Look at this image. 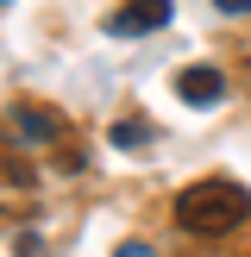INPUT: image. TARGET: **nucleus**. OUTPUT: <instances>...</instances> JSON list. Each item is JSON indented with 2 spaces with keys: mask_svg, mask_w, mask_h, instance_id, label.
<instances>
[{
  "mask_svg": "<svg viewBox=\"0 0 251 257\" xmlns=\"http://www.w3.org/2000/svg\"><path fill=\"white\" fill-rule=\"evenodd\" d=\"M13 138H19V145H50V138H57V113H44V107H13Z\"/></svg>",
  "mask_w": 251,
  "mask_h": 257,
  "instance_id": "20e7f679",
  "label": "nucleus"
},
{
  "mask_svg": "<svg viewBox=\"0 0 251 257\" xmlns=\"http://www.w3.org/2000/svg\"><path fill=\"white\" fill-rule=\"evenodd\" d=\"M113 145H119V151H145L151 145V125L145 119H119V125H113Z\"/></svg>",
  "mask_w": 251,
  "mask_h": 257,
  "instance_id": "39448f33",
  "label": "nucleus"
},
{
  "mask_svg": "<svg viewBox=\"0 0 251 257\" xmlns=\"http://www.w3.org/2000/svg\"><path fill=\"white\" fill-rule=\"evenodd\" d=\"M163 19H170V0H138V7H126L107 32H113V38H145V32H157Z\"/></svg>",
  "mask_w": 251,
  "mask_h": 257,
  "instance_id": "7ed1b4c3",
  "label": "nucleus"
},
{
  "mask_svg": "<svg viewBox=\"0 0 251 257\" xmlns=\"http://www.w3.org/2000/svg\"><path fill=\"white\" fill-rule=\"evenodd\" d=\"M176 94H182L188 107H220V100H226V75L207 69V63H195V69L176 75Z\"/></svg>",
  "mask_w": 251,
  "mask_h": 257,
  "instance_id": "f03ea898",
  "label": "nucleus"
},
{
  "mask_svg": "<svg viewBox=\"0 0 251 257\" xmlns=\"http://www.w3.org/2000/svg\"><path fill=\"white\" fill-rule=\"evenodd\" d=\"M113 257H157V251H151V245H138V238H132V245H119Z\"/></svg>",
  "mask_w": 251,
  "mask_h": 257,
  "instance_id": "0eeeda50",
  "label": "nucleus"
},
{
  "mask_svg": "<svg viewBox=\"0 0 251 257\" xmlns=\"http://www.w3.org/2000/svg\"><path fill=\"white\" fill-rule=\"evenodd\" d=\"M213 13H226V19H238V13H251V0H213Z\"/></svg>",
  "mask_w": 251,
  "mask_h": 257,
  "instance_id": "423d86ee",
  "label": "nucleus"
},
{
  "mask_svg": "<svg viewBox=\"0 0 251 257\" xmlns=\"http://www.w3.org/2000/svg\"><path fill=\"white\" fill-rule=\"evenodd\" d=\"M245 213H251V195L238 182H226V176H207V182H195V188L176 195V226H188V232H201V238L238 226Z\"/></svg>",
  "mask_w": 251,
  "mask_h": 257,
  "instance_id": "f257e3e1",
  "label": "nucleus"
},
{
  "mask_svg": "<svg viewBox=\"0 0 251 257\" xmlns=\"http://www.w3.org/2000/svg\"><path fill=\"white\" fill-rule=\"evenodd\" d=\"M0 7H7V0H0Z\"/></svg>",
  "mask_w": 251,
  "mask_h": 257,
  "instance_id": "6e6552de",
  "label": "nucleus"
}]
</instances>
